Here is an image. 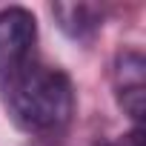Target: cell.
I'll use <instances>...</instances> for the list:
<instances>
[{
    "label": "cell",
    "mask_w": 146,
    "mask_h": 146,
    "mask_svg": "<svg viewBox=\"0 0 146 146\" xmlns=\"http://www.w3.org/2000/svg\"><path fill=\"white\" fill-rule=\"evenodd\" d=\"M0 100L9 120L32 137H54L75 117V86L57 66L32 60L0 83Z\"/></svg>",
    "instance_id": "cell-1"
},
{
    "label": "cell",
    "mask_w": 146,
    "mask_h": 146,
    "mask_svg": "<svg viewBox=\"0 0 146 146\" xmlns=\"http://www.w3.org/2000/svg\"><path fill=\"white\" fill-rule=\"evenodd\" d=\"M37 20L23 6H9L0 12V83L35 60Z\"/></svg>",
    "instance_id": "cell-2"
},
{
    "label": "cell",
    "mask_w": 146,
    "mask_h": 146,
    "mask_svg": "<svg viewBox=\"0 0 146 146\" xmlns=\"http://www.w3.org/2000/svg\"><path fill=\"white\" fill-rule=\"evenodd\" d=\"M112 89L115 100L135 123L143 117L146 103V60L137 49H120L112 63Z\"/></svg>",
    "instance_id": "cell-3"
},
{
    "label": "cell",
    "mask_w": 146,
    "mask_h": 146,
    "mask_svg": "<svg viewBox=\"0 0 146 146\" xmlns=\"http://www.w3.org/2000/svg\"><path fill=\"white\" fill-rule=\"evenodd\" d=\"M52 17L72 40H92L103 26V9L92 3H54Z\"/></svg>",
    "instance_id": "cell-4"
},
{
    "label": "cell",
    "mask_w": 146,
    "mask_h": 146,
    "mask_svg": "<svg viewBox=\"0 0 146 146\" xmlns=\"http://www.w3.org/2000/svg\"><path fill=\"white\" fill-rule=\"evenodd\" d=\"M106 146H143L140 129H132L129 135H123V137H117V140H112V143H106Z\"/></svg>",
    "instance_id": "cell-5"
}]
</instances>
